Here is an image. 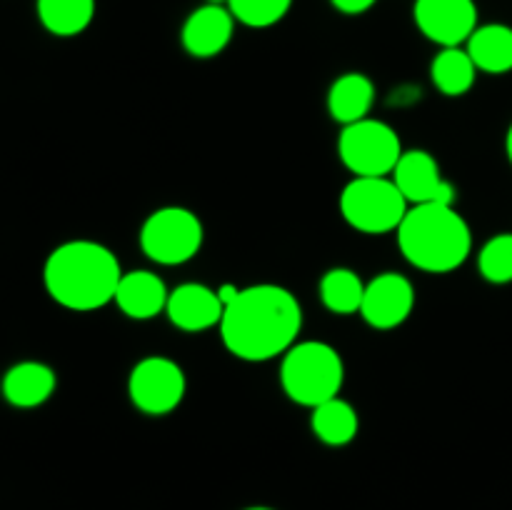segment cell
Masks as SVG:
<instances>
[{"label": "cell", "mask_w": 512, "mask_h": 510, "mask_svg": "<svg viewBox=\"0 0 512 510\" xmlns=\"http://www.w3.org/2000/svg\"><path fill=\"white\" fill-rule=\"evenodd\" d=\"M165 313L175 328L185 333H200V330L220 325L225 308L218 298V290L200 283H185L168 295Z\"/></svg>", "instance_id": "13"}, {"label": "cell", "mask_w": 512, "mask_h": 510, "mask_svg": "<svg viewBox=\"0 0 512 510\" xmlns=\"http://www.w3.org/2000/svg\"><path fill=\"white\" fill-rule=\"evenodd\" d=\"M123 270L113 250L95 240H68L48 255L43 283L50 298L75 313H90L115 300Z\"/></svg>", "instance_id": "2"}, {"label": "cell", "mask_w": 512, "mask_h": 510, "mask_svg": "<svg viewBox=\"0 0 512 510\" xmlns=\"http://www.w3.org/2000/svg\"><path fill=\"white\" fill-rule=\"evenodd\" d=\"M140 248L153 263L183 265L203 248V223L188 208H160L140 228Z\"/></svg>", "instance_id": "7"}, {"label": "cell", "mask_w": 512, "mask_h": 510, "mask_svg": "<svg viewBox=\"0 0 512 510\" xmlns=\"http://www.w3.org/2000/svg\"><path fill=\"white\" fill-rule=\"evenodd\" d=\"M365 283L350 268H333L320 278V300L335 315L360 313Z\"/></svg>", "instance_id": "21"}, {"label": "cell", "mask_w": 512, "mask_h": 510, "mask_svg": "<svg viewBox=\"0 0 512 510\" xmlns=\"http://www.w3.org/2000/svg\"><path fill=\"white\" fill-rule=\"evenodd\" d=\"M400 253L425 273H453L473 250V233L453 205H413L398 228Z\"/></svg>", "instance_id": "3"}, {"label": "cell", "mask_w": 512, "mask_h": 510, "mask_svg": "<svg viewBox=\"0 0 512 510\" xmlns=\"http://www.w3.org/2000/svg\"><path fill=\"white\" fill-rule=\"evenodd\" d=\"M168 295V288L158 275L150 270H133V273H123L113 303L128 318L150 320L163 313L168 305Z\"/></svg>", "instance_id": "14"}, {"label": "cell", "mask_w": 512, "mask_h": 510, "mask_svg": "<svg viewBox=\"0 0 512 510\" xmlns=\"http://www.w3.org/2000/svg\"><path fill=\"white\" fill-rule=\"evenodd\" d=\"M233 30L235 18L228 5L205 3L188 15L180 30V40L193 58H215L228 48Z\"/></svg>", "instance_id": "12"}, {"label": "cell", "mask_w": 512, "mask_h": 510, "mask_svg": "<svg viewBox=\"0 0 512 510\" xmlns=\"http://www.w3.org/2000/svg\"><path fill=\"white\" fill-rule=\"evenodd\" d=\"M238 293H240L238 285H233V283L220 285V288H218V298H220V303H223V308H228V305L233 303L235 298H238Z\"/></svg>", "instance_id": "25"}, {"label": "cell", "mask_w": 512, "mask_h": 510, "mask_svg": "<svg viewBox=\"0 0 512 510\" xmlns=\"http://www.w3.org/2000/svg\"><path fill=\"white\" fill-rule=\"evenodd\" d=\"M303 328V308L283 285H250L225 308L220 320L223 345L240 360L263 363L285 355Z\"/></svg>", "instance_id": "1"}, {"label": "cell", "mask_w": 512, "mask_h": 510, "mask_svg": "<svg viewBox=\"0 0 512 510\" xmlns=\"http://www.w3.org/2000/svg\"><path fill=\"white\" fill-rule=\"evenodd\" d=\"M245 510H275V508H265V505H253V508H245Z\"/></svg>", "instance_id": "28"}, {"label": "cell", "mask_w": 512, "mask_h": 510, "mask_svg": "<svg viewBox=\"0 0 512 510\" xmlns=\"http://www.w3.org/2000/svg\"><path fill=\"white\" fill-rule=\"evenodd\" d=\"M505 150H508V160L512 165V125L508 128V138H505Z\"/></svg>", "instance_id": "26"}, {"label": "cell", "mask_w": 512, "mask_h": 510, "mask_svg": "<svg viewBox=\"0 0 512 510\" xmlns=\"http://www.w3.org/2000/svg\"><path fill=\"white\" fill-rule=\"evenodd\" d=\"M415 25L443 48H460L478 28L475 0H415Z\"/></svg>", "instance_id": "9"}, {"label": "cell", "mask_w": 512, "mask_h": 510, "mask_svg": "<svg viewBox=\"0 0 512 510\" xmlns=\"http://www.w3.org/2000/svg\"><path fill=\"white\" fill-rule=\"evenodd\" d=\"M330 3H333V8L340 10V13L360 15V13H365V10L373 8L378 0H330Z\"/></svg>", "instance_id": "24"}, {"label": "cell", "mask_w": 512, "mask_h": 510, "mask_svg": "<svg viewBox=\"0 0 512 510\" xmlns=\"http://www.w3.org/2000/svg\"><path fill=\"white\" fill-rule=\"evenodd\" d=\"M375 100V85L368 75L363 73H345L330 85L328 110L333 120L350 125L368 118Z\"/></svg>", "instance_id": "16"}, {"label": "cell", "mask_w": 512, "mask_h": 510, "mask_svg": "<svg viewBox=\"0 0 512 510\" xmlns=\"http://www.w3.org/2000/svg\"><path fill=\"white\" fill-rule=\"evenodd\" d=\"M185 373L175 360L163 355H148L133 368L128 380V395L135 408L145 415H168L183 403Z\"/></svg>", "instance_id": "8"}, {"label": "cell", "mask_w": 512, "mask_h": 510, "mask_svg": "<svg viewBox=\"0 0 512 510\" xmlns=\"http://www.w3.org/2000/svg\"><path fill=\"white\" fill-rule=\"evenodd\" d=\"M408 200L393 178H355L340 193V213L350 228L368 235L398 230L408 215Z\"/></svg>", "instance_id": "5"}, {"label": "cell", "mask_w": 512, "mask_h": 510, "mask_svg": "<svg viewBox=\"0 0 512 510\" xmlns=\"http://www.w3.org/2000/svg\"><path fill=\"white\" fill-rule=\"evenodd\" d=\"M310 428H313L315 438L323 440L325 445L340 448V445L353 443L355 435H358L360 420L348 400L330 398L325 403H320L318 408H313Z\"/></svg>", "instance_id": "18"}, {"label": "cell", "mask_w": 512, "mask_h": 510, "mask_svg": "<svg viewBox=\"0 0 512 510\" xmlns=\"http://www.w3.org/2000/svg\"><path fill=\"white\" fill-rule=\"evenodd\" d=\"M210 5H228V0H208Z\"/></svg>", "instance_id": "27"}, {"label": "cell", "mask_w": 512, "mask_h": 510, "mask_svg": "<svg viewBox=\"0 0 512 510\" xmlns=\"http://www.w3.org/2000/svg\"><path fill=\"white\" fill-rule=\"evenodd\" d=\"M413 308V283L400 273H380L365 285L360 315L375 330H393L410 318Z\"/></svg>", "instance_id": "10"}, {"label": "cell", "mask_w": 512, "mask_h": 510, "mask_svg": "<svg viewBox=\"0 0 512 510\" xmlns=\"http://www.w3.org/2000/svg\"><path fill=\"white\" fill-rule=\"evenodd\" d=\"M393 180L413 205L428 203H455V188L440 175L438 160L425 150H405L393 170Z\"/></svg>", "instance_id": "11"}, {"label": "cell", "mask_w": 512, "mask_h": 510, "mask_svg": "<svg viewBox=\"0 0 512 510\" xmlns=\"http://www.w3.org/2000/svg\"><path fill=\"white\" fill-rule=\"evenodd\" d=\"M55 370L38 360H23L3 375V398L15 408H38L55 393Z\"/></svg>", "instance_id": "15"}, {"label": "cell", "mask_w": 512, "mask_h": 510, "mask_svg": "<svg viewBox=\"0 0 512 510\" xmlns=\"http://www.w3.org/2000/svg\"><path fill=\"white\" fill-rule=\"evenodd\" d=\"M468 55L475 68L490 75H503L512 70V28L503 23H488L475 28L468 38Z\"/></svg>", "instance_id": "17"}, {"label": "cell", "mask_w": 512, "mask_h": 510, "mask_svg": "<svg viewBox=\"0 0 512 510\" xmlns=\"http://www.w3.org/2000/svg\"><path fill=\"white\" fill-rule=\"evenodd\" d=\"M293 0H228V10L248 28H270L288 15Z\"/></svg>", "instance_id": "23"}, {"label": "cell", "mask_w": 512, "mask_h": 510, "mask_svg": "<svg viewBox=\"0 0 512 510\" xmlns=\"http://www.w3.org/2000/svg\"><path fill=\"white\" fill-rule=\"evenodd\" d=\"M478 268L488 283H512V233H498L480 248Z\"/></svg>", "instance_id": "22"}, {"label": "cell", "mask_w": 512, "mask_h": 510, "mask_svg": "<svg viewBox=\"0 0 512 510\" xmlns=\"http://www.w3.org/2000/svg\"><path fill=\"white\" fill-rule=\"evenodd\" d=\"M475 75H478V68L468 50L463 48H443L430 65V78L435 88L448 98H460L468 93L475 85Z\"/></svg>", "instance_id": "19"}, {"label": "cell", "mask_w": 512, "mask_h": 510, "mask_svg": "<svg viewBox=\"0 0 512 510\" xmlns=\"http://www.w3.org/2000/svg\"><path fill=\"white\" fill-rule=\"evenodd\" d=\"M343 380L345 363L333 345L305 340L283 355L280 385L293 403L318 408L325 400L338 398Z\"/></svg>", "instance_id": "4"}, {"label": "cell", "mask_w": 512, "mask_h": 510, "mask_svg": "<svg viewBox=\"0 0 512 510\" xmlns=\"http://www.w3.org/2000/svg\"><path fill=\"white\" fill-rule=\"evenodd\" d=\"M38 18L58 38L80 35L95 15V0H38Z\"/></svg>", "instance_id": "20"}, {"label": "cell", "mask_w": 512, "mask_h": 510, "mask_svg": "<svg viewBox=\"0 0 512 510\" xmlns=\"http://www.w3.org/2000/svg\"><path fill=\"white\" fill-rule=\"evenodd\" d=\"M403 143L398 133L383 120L363 118L345 125L338 138V155L355 178H385L393 175L403 158Z\"/></svg>", "instance_id": "6"}]
</instances>
